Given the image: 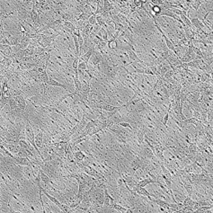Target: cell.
<instances>
[{"mask_svg": "<svg viewBox=\"0 0 213 213\" xmlns=\"http://www.w3.org/2000/svg\"><path fill=\"white\" fill-rule=\"evenodd\" d=\"M164 2V0H150V3L152 5H161Z\"/></svg>", "mask_w": 213, "mask_h": 213, "instance_id": "cell-23", "label": "cell"}, {"mask_svg": "<svg viewBox=\"0 0 213 213\" xmlns=\"http://www.w3.org/2000/svg\"><path fill=\"white\" fill-rule=\"evenodd\" d=\"M151 11H152L154 14H156L157 16L159 18V15L161 14V12H162L163 10H162V7H161L159 5H153L152 7H151Z\"/></svg>", "mask_w": 213, "mask_h": 213, "instance_id": "cell-15", "label": "cell"}, {"mask_svg": "<svg viewBox=\"0 0 213 213\" xmlns=\"http://www.w3.org/2000/svg\"><path fill=\"white\" fill-rule=\"evenodd\" d=\"M126 29V26L119 22H114V30L115 31H119V32H122Z\"/></svg>", "mask_w": 213, "mask_h": 213, "instance_id": "cell-17", "label": "cell"}, {"mask_svg": "<svg viewBox=\"0 0 213 213\" xmlns=\"http://www.w3.org/2000/svg\"><path fill=\"white\" fill-rule=\"evenodd\" d=\"M111 209H115L116 211L121 212V213H128V208L127 207H123L120 204H117L116 202L111 205Z\"/></svg>", "mask_w": 213, "mask_h": 213, "instance_id": "cell-13", "label": "cell"}, {"mask_svg": "<svg viewBox=\"0 0 213 213\" xmlns=\"http://www.w3.org/2000/svg\"><path fill=\"white\" fill-rule=\"evenodd\" d=\"M107 48L110 50H115L118 49V40L114 38H111L107 42Z\"/></svg>", "mask_w": 213, "mask_h": 213, "instance_id": "cell-11", "label": "cell"}, {"mask_svg": "<svg viewBox=\"0 0 213 213\" xmlns=\"http://www.w3.org/2000/svg\"><path fill=\"white\" fill-rule=\"evenodd\" d=\"M35 144L36 146L41 149L43 148V131L42 130H40L38 134L35 136Z\"/></svg>", "mask_w": 213, "mask_h": 213, "instance_id": "cell-9", "label": "cell"}, {"mask_svg": "<svg viewBox=\"0 0 213 213\" xmlns=\"http://www.w3.org/2000/svg\"><path fill=\"white\" fill-rule=\"evenodd\" d=\"M182 212H183V213H185V212H194L193 206H184Z\"/></svg>", "mask_w": 213, "mask_h": 213, "instance_id": "cell-22", "label": "cell"}, {"mask_svg": "<svg viewBox=\"0 0 213 213\" xmlns=\"http://www.w3.org/2000/svg\"><path fill=\"white\" fill-rule=\"evenodd\" d=\"M196 202H197V200H192L191 197H190V196H188V195L184 198V200H183V203L184 206H194Z\"/></svg>", "mask_w": 213, "mask_h": 213, "instance_id": "cell-14", "label": "cell"}, {"mask_svg": "<svg viewBox=\"0 0 213 213\" xmlns=\"http://www.w3.org/2000/svg\"><path fill=\"white\" fill-rule=\"evenodd\" d=\"M15 98H16V102H17L18 108H19L22 112L25 111V108H26V99L23 96V94L15 96Z\"/></svg>", "mask_w": 213, "mask_h": 213, "instance_id": "cell-4", "label": "cell"}, {"mask_svg": "<svg viewBox=\"0 0 213 213\" xmlns=\"http://www.w3.org/2000/svg\"><path fill=\"white\" fill-rule=\"evenodd\" d=\"M116 124L118 126H122V127H124V128H129L131 131H134V128L132 127V125L129 122H120Z\"/></svg>", "mask_w": 213, "mask_h": 213, "instance_id": "cell-18", "label": "cell"}, {"mask_svg": "<svg viewBox=\"0 0 213 213\" xmlns=\"http://www.w3.org/2000/svg\"><path fill=\"white\" fill-rule=\"evenodd\" d=\"M0 150H1V156H6V157H11V158H15L16 157V156L10 150H8L3 144L0 145Z\"/></svg>", "mask_w": 213, "mask_h": 213, "instance_id": "cell-12", "label": "cell"}, {"mask_svg": "<svg viewBox=\"0 0 213 213\" xmlns=\"http://www.w3.org/2000/svg\"><path fill=\"white\" fill-rule=\"evenodd\" d=\"M87 69V63L84 60H80L78 64V70L85 71Z\"/></svg>", "mask_w": 213, "mask_h": 213, "instance_id": "cell-20", "label": "cell"}, {"mask_svg": "<svg viewBox=\"0 0 213 213\" xmlns=\"http://www.w3.org/2000/svg\"><path fill=\"white\" fill-rule=\"evenodd\" d=\"M155 26L157 27V29L159 31V33L162 34V37H164V40H165V42H166V47H167V49L168 50H171L175 55H176V57H178V58H180L181 59V57L179 56V53H178V51L176 50V49H175V46H174V44L172 42V41L165 34V33H164V31L161 29V27L158 25V24L157 23H156L155 24Z\"/></svg>", "mask_w": 213, "mask_h": 213, "instance_id": "cell-1", "label": "cell"}, {"mask_svg": "<svg viewBox=\"0 0 213 213\" xmlns=\"http://www.w3.org/2000/svg\"><path fill=\"white\" fill-rule=\"evenodd\" d=\"M38 170L40 171V173H41V178H42V181L44 183V184H45V187H47V185H49L50 183H51V184H53V185H55L54 184V182L53 181H51V177L50 176V175H48L40 166L38 167Z\"/></svg>", "mask_w": 213, "mask_h": 213, "instance_id": "cell-3", "label": "cell"}, {"mask_svg": "<svg viewBox=\"0 0 213 213\" xmlns=\"http://www.w3.org/2000/svg\"><path fill=\"white\" fill-rule=\"evenodd\" d=\"M74 157H75V161H76V165H79L81 164L87 157L86 155L81 151V150H76V151H74Z\"/></svg>", "mask_w": 213, "mask_h": 213, "instance_id": "cell-7", "label": "cell"}, {"mask_svg": "<svg viewBox=\"0 0 213 213\" xmlns=\"http://www.w3.org/2000/svg\"><path fill=\"white\" fill-rule=\"evenodd\" d=\"M149 183H157V181L155 179H153L152 177L150 176H148L147 178H144V179H141L139 181V183H137L136 187H145L147 186L148 184Z\"/></svg>", "mask_w": 213, "mask_h": 213, "instance_id": "cell-8", "label": "cell"}, {"mask_svg": "<svg viewBox=\"0 0 213 213\" xmlns=\"http://www.w3.org/2000/svg\"><path fill=\"white\" fill-rule=\"evenodd\" d=\"M180 59H181V61H182L183 63H188V62L191 61L193 59L191 58V54H190V53H188V52L186 51V53H185Z\"/></svg>", "mask_w": 213, "mask_h": 213, "instance_id": "cell-16", "label": "cell"}, {"mask_svg": "<svg viewBox=\"0 0 213 213\" xmlns=\"http://www.w3.org/2000/svg\"><path fill=\"white\" fill-rule=\"evenodd\" d=\"M73 81H74V88L75 91L79 93L82 90V82L79 79V72H74L73 75Z\"/></svg>", "mask_w": 213, "mask_h": 213, "instance_id": "cell-2", "label": "cell"}, {"mask_svg": "<svg viewBox=\"0 0 213 213\" xmlns=\"http://www.w3.org/2000/svg\"><path fill=\"white\" fill-rule=\"evenodd\" d=\"M47 85H51V86H54V87H60V88H63V89H65V90H67V91H68L69 93H72L71 92V90L66 85H64V84H61V83H59V81H57V80H55V79H53V78H51V77H50V80L48 81V83H47Z\"/></svg>", "mask_w": 213, "mask_h": 213, "instance_id": "cell-5", "label": "cell"}, {"mask_svg": "<svg viewBox=\"0 0 213 213\" xmlns=\"http://www.w3.org/2000/svg\"><path fill=\"white\" fill-rule=\"evenodd\" d=\"M191 24H192V25L194 26L195 29H203L204 30L205 27H206V25L199 18H191Z\"/></svg>", "mask_w": 213, "mask_h": 213, "instance_id": "cell-10", "label": "cell"}, {"mask_svg": "<svg viewBox=\"0 0 213 213\" xmlns=\"http://www.w3.org/2000/svg\"><path fill=\"white\" fill-rule=\"evenodd\" d=\"M38 189H41V190H42V193H44V195H45V196H46V197H47V198H48V199H49V200H50L51 202H52V203H54V204H55V205H56L58 208H59V207L61 206L62 202H60V201H59V200L57 198H55L54 196H52V195L49 194V193L46 191V190H45L44 188H42V187L41 186V187H39Z\"/></svg>", "mask_w": 213, "mask_h": 213, "instance_id": "cell-6", "label": "cell"}, {"mask_svg": "<svg viewBox=\"0 0 213 213\" xmlns=\"http://www.w3.org/2000/svg\"><path fill=\"white\" fill-rule=\"evenodd\" d=\"M88 23L92 25H96L97 24V21H96V15L94 14L90 16V18L88 19Z\"/></svg>", "mask_w": 213, "mask_h": 213, "instance_id": "cell-21", "label": "cell"}, {"mask_svg": "<svg viewBox=\"0 0 213 213\" xmlns=\"http://www.w3.org/2000/svg\"><path fill=\"white\" fill-rule=\"evenodd\" d=\"M175 74H176V71L171 68V69H169V70L166 73V75H165L163 77L166 78V79H169V78H172Z\"/></svg>", "mask_w": 213, "mask_h": 213, "instance_id": "cell-19", "label": "cell"}]
</instances>
